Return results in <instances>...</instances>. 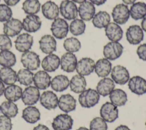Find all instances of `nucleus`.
<instances>
[{"mask_svg":"<svg viewBox=\"0 0 146 130\" xmlns=\"http://www.w3.org/2000/svg\"><path fill=\"white\" fill-rule=\"evenodd\" d=\"M100 100V95L96 90L88 88L81 92L78 97L80 105L86 108H89L96 105Z\"/></svg>","mask_w":146,"mask_h":130,"instance_id":"obj_1","label":"nucleus"},{"mask_svg":"<svg viewBox=\"0 0 146 130\" xmlns=\"http://www.w3.org/2000/svg\"><path fill=\"white\" fill-rule=\"evenodd\" d=\"M50 30L54 38L62 39L66 37L68 32L69 26L64 19L58 17L52 22Z\"/></svg>","mask_w":146,"mask_h":130,"instance_id":"obj_2","label":"nucleus"},{"mask_svg":"<svg viewBox=\"0 0 146 130\" xmlns=\"http://www.w3.org/2000/svg\"><path fill=\"white\" fill-rule=\"evenodd\" d=\"M124 47L119 42H110L103 47V54L109 60H115L121 56Z\"/></svg>","mask_w":146,"mask_h":130,"instance_id":"obj_3","label":"nucleus"},{"mask_svg":"<svg viewBox=\"0 0 146 130\" xmlns=\"http://www.w3.org/2000/svg\"><path fill=\"white\" fill-rule=\"evenodd\" d=\"M59 12L64 19L68 21L76 19L78 14L77 6L71 0H63L60 2Z\"/></svg>","mask_w":146,"mask_h":130,"instance_id":"obj_4","label":"nucleus"},{"mask_svg":"<svg viewBox=\"0 0 146 130\" xmlns=\"http://www.w3.org/2000/svg\"><path fill=\"white\" fill-rule=\"evenodd\" d=\"M21 62L25 68L30 71L37 70L40 64L39 56L31 51L23 52L21 57Z\"/></svg>","mask_w":146,"mask_h":130,"instance_id":"obj_5","label":"nucleus"},{"mask_svg":"<svg viewBox=\"0 0 146 130\" xmlns=\"http://www.w3.org/2000/svg\"><path fill=\"white\" fill-rule=\"evenodd\" d=\"M129 16V9L124 3L117 4L112 9V19L114 22L118 25L125 24L128 21Z\"/></svg>","mask_w":146,"mask_h":130,"instance_id":"obj_6","label":"nucleus"},{"mask_svg":"<svg viewBox=\"0 0 146 130\" xmlns=\"http://www.w3.org/2000/svg\"><path fill=\"white\" fill-rule=\"evenodd\" d=\"M101 117L106 122L112 123L119 117V110L117 106L111 102H106L100 109Z\"/></svg>","mask_w":146,"mask_h":130,"instance_id":"obj_7","label":"nucleus"},{"mask_svg":"<svg viewBox=\"0 0 146 130\" xmlns=\"http://www.w3.org/2000/svg\"><path fill=\"white\" fill-rule=\"evenodd\" d=\"M74 120L71 116L67 113H61L55 116L52 122L54 130H71Z\"/></svg>","mask_w":146,"mask_h":130,"instance_id":"obj_8","label":"nucleus"},{"mask_svg":"<svg viewBox=\"0 0 146 130\" xmlns=\"http://www.w3.org/2000/svg\"><path fill=\"white\" fill-rule=\"evenodd\" d=\"M111 76L113 81L117 84L124 85L129 79V73L125 67L117 65L112 68Z\"/></svg>","mask_w":146,"mask_h":130,"instance_id":"obj_9","label":"nucleus"},{"mask_svg":"<svg viewBox=\"0 0 146 130\" xmlns=\"http://www.w3.org/2000/svg\"><path fill=\"white\" fill-rule=\"evenodd\" d=\"M40 92L35 86H29L22 92V100L26 105H33L39 100Z\"/></svg>","mask_w":146,"mask_h":130,"instance_id":"obj_10","label":"nucleus"},{"mask_svg":"<svg viewBox=\"0 0 146 130\" xmlns=\"http://www.w3.org/2000/svg\"><path fill=\"white\" fill-rule=\"evenodd\" d=\"M125 36L129 44H139L144 39L143 30L139 25H131L127 29Z\"/></svg>","mask_w":146,"mask_h":130,"instance_id":"obj_11","label":"nucleus"},{"mask_svg":"<svg viewBox=\"0 0 146 130\" xmlns=\"http://www.w3.org/2000/svg\"><path fill=\"white\" fill-rule=\"evenodd\" d=\"M128 86L130 91L137 95L146 94V80L141 76L136 75L129 78Z\"/></svg>","mask_w":146,"mask_h":130,"instance_id":"obj_12","label":"nucleus"},{"mask_svg":"<svg viewBox=\"0 0 146 130\" xmlns=\"http://www.w3.org/2000/svg\"><path fill=\"white\" fill-rule=\"evenodd\" d=\"M22 29V22L16 18H11L3 23V31L4 34L9 37H14L18 35Z\"/></svg>","mask_w":146,"mask_h":130,"instance_id":"obj_13","label":"nucleus"},{"mask_svg":"<svg viewBox=\"0 0 146 130\" xmlns=\"http://www.w3.org/2000/svg\"><path fill=\"white\" fill-rule=\"evenodd\" d=\"M77 62V58L74 53L66 52L62 55L60 59V68L66 72H72L76 70Z\"/></svg>","mask_w":146,"mask_h":130,"instance_id":"obj_14","label":"nucleus"},{"mask_svg":"<svg viewBox=\"0 0 146 130\" xmlns=\"http://www.w3.org/2000/svg\"><path fill=\"white\" fill-rule=\"evenodd\" d=\"M14 43L17 50L25 52L31 49L33 44V36L28 33H22L17 37Z\"/></svg>","mask_w":146,"mask_h":130,"instance_id":"obj_15","label":"nucleus"},{"mask_svg":"<svg viewBox=\"0 0 146 130\" xmlns=\"http://www.w3.org/2000/svg\"><path fill=\"white\" fill-rule=\"evenodd\" d=\"M94 60L88 57L83 58L78 62L76 67L77 73L82 76H88L92 74L95 69Z\"/></svg>","mask_w":146,"mask_h":130,"instance_id":"obj_16","label":"nucleus"},{"mask_svg":"<svg viewBox=\"0 0 146 130\" xmlns=\"http://www.w3.org/2000/svg\"><path fill=\"white\" fill-rule=\"evenodd\" d=\"M23 29L27 32H35L38 31L42 26V21L39 16L33 14L27 15L23 19Z\"/></svg>","mask_w":146,"mask_h":130,"instance_id":"obj_17","label":"nucleus"},{"mask_svg":"<svg viewBox=\"0 0 146 130\" xmlns=\"http://www.w3.org/2000/svg\"><path fill=\"white\" fill-rule=\"evenodd\" d=\"M39 101L44 108L48 110H51L57 107L58 98L54 92L51 91H46L40 96Z\"/></svg>","mask_w":146,"mask_h":130,"instance_id":"obj_18","label":"nucleus"},{"mask_svg":"<svg viewBox=\"0 0 146 130\" xmlns=\"http://www.w3.org/2000/svg\"><path fill=\"white\" fill-rule=\"evenodd\" d=\"M39 48L46 54H52L56 50V41L55 38L50 34L42 36L39 40Z\"/></svg>","mask_w":146,"mask_h":130,"instance_id":"obj_19","label":"nucleus"},{"mask_svg":"<svg viewBox=\"0 0 146 130\" xmlns=\"http://www.w3.org/2000/svg\"><path fill=\"white\" fill-rule=\"evenodd\" d=\"M58 106L61 111L67 113L76 109V100L70 94H63L58 99Z\"/></svg>","mask_w":146,"mask_h":130,"instance_id":"obj_20","label":"nucleus"},{"mask_svg":"<svg viewBox=\"0 0 146 130\" xmlns=\"http://www.w3.org/2000/svg\"><path fill=\"white\" fill-rule=\"evenodd\" d=\"M51 77L44 70H39L34 74V86L39 90H44L50 86Z\"/></svg>","mask_w":146,"mask_h":130,"instance_id":"obj_21","label":"nucleus"},{"mask_svg":"<svg viewBox=\"0 0 146 130\" xmlns=\"http://www.w3.org/2000/svg\"><path fill=\"white\" fill-rule=\"evenodd\" d=\"M104 29L106 35L111 42H119L121 39L123 31L119 25L110 22Z\"/></svg>","mask_w":146,"mask_h":130,"instance_id":"obj_22","label":"nucleus"},{"mask_svg":"<svg viewBox=\"0 0 146 130\" xmlns=\"http://www.w3.org/2000/svg\"><path fill=\"white\" fill-rule=\"evenodd\" d=\"M78 10L80 19L84 21H90L95 14V7L90 1H85L80 3Z\"/></svg>","mask_w":146,"mask_h":130,"instance_id":"obj_23","label":"nucleus"},{"mask_svg":"<svg viewBox=\"0 0 146 130\" xmlns=\"http://www.w3.org/2000/svg\"><path fill=\"white\" fill-rule=\"evenodd\" d=\"M59 66L60 58L54 54H48L42 59L41 62V66L43 70L48 72L56 71Z\"/></svg>","mask_w":146,"mask_h":130,"instance_id":"obj_24","label":"nucleus"},{"mask_svg":"<svg viewBox=\"0 0 146 130\" xmlns=\"http://www.w3.org/2000/svg\"><path fill=\"white\" fill-rule=\"evenodd\" d=\"M41 10L43 16L47 19L54 20L59 14L58 6L52 1H48L41 6Z\"/></svg>","mask_w":146,"mask_h":130,"instance_id":"obj_25","label":"nucleus"},{"mask_svg":"<svg viewBox=\"0 0 146 130\" xmlns=\"http://www.w3.org/2000/svg\"><path fill=\"white\" fill-rule=\"evenodd\" d=\"M115 87V82L110 78H103L99 81L96 87V90L98 94L106 97L110 94V93L114 90Z\"/></svg>","mask_w":146,"mask_h":130,"instance_id":"obj_26","label":"nucleus"},{"mask_svg":"<svg viewBox=\"0 0 146 130\" xmlns=\"http://www.w3.org/2000/svg\"><path fill=\"white\" fill-rule=\"evenodd\" d=\"M111 70L112 63L106 58L99 59L95 63L94 71L99 77H107L111 73Z\"/></svg>","mask_w":146,"mask_h":130,"instance_id":"obj_27","label":"nucleus"},{"mask_svg":"<svg viewBox=\"0 0 146 130\" xmlns=\"http://www.w3.org/2000/svg\"><path fill=\"white\" fill-rule=\"evenodd\" d=\"M22 117L27 122L30 124H34L40 119L39 110L35 106L28 105L22 111Z\"/></svg>","mask_w":146,"mask_h":130,"instance_id":"obj_28","label":"nucleus"},{"mask_svg":"<svg viewBox=\"0 0 146 130\" xmlns=\"http://www.w3.org/2000/svg\"><path fill=\"white\" fill-rule=\"evenodd\" d=\"M51 88L56 92H62L67 90L70 86V80L64 75H58L51 80Z\"/></svg>","mask_w":146,"mask_h":130,"instance_id":"obj_29","label":"nucleus"},{"mask_svg":"<svg viewBox=\"0 0 146 130\" xmlns=\"http://www.w3.org/2000/svg\"><path fill=\"white\" fill-rule=\"evenodd\" d=\"M87 82L83 76L79 74L74 75L70 81V87L71 91L75 94H80L86 90Z\"/></svg>","mask_w":146,"mask_h":130,"instance_id":"obj_30","label":"nucleus"},{"mask_svg":"<svg viewBox=\"0 0 146 130\" xmlns=\"http://www.w3.org/2000/svg\"><path fill=\"white\" fill-rule=\"evenodd\" d=\"M22 92V88L20 86L14 84L5 88L3 95L7 100L15 102L21 98Z\"/></svg>","mask_w":146,"mask_h":130,"instance_id":"obj_31","label":"nucleus"},{"mask_svg":"<svg viewBox=\"0 0 146 130\" xmlns=\"http://www.w3.org/2000/svg\"><path fill=\"white\" fill-rule=\"evenodd\" d=\"M111 102L117 107L123 106L127 101V95L124 91L120 88L114 89L109 95Z\"/></svg>","mask_w":146,"mask_h":130,"instance_id":"obj_32","label":"nucleus"},{"mask_svg":"<svg viewBox=\"0 0 146 130\" xmlns=\"http://www.w3.org/2000/svg\"><path fill=\"white\" fill-rule=\"evenodd\" d=\"M129 14L135 21L143 19L146 15V3L143 2H135L130 7Z\"/></svg>","mask_w":146,"mask_h":130,"instance_id":"obj_33","label":"nucleus"},{"mask_svg":"<svg viewBox=\"0 0 146 130\" xmlns=\"http://www.w3.org/2000/svg\"><path fill=\"white\" fill-rule=\"evenodd\" d=\"M111 17L110 14L105 11H99L95 14L92 19L94 26L96 28H105L110 22Z\"/></svg>","mask_w":146,"mask_h":130,"instance_id":"obj_34","label":"nucleus"},{"mask_svg":"<svg viewBox=\"0 0 146 130\" xmlns=\"http://www.w3.org/2000/svg\"><path fill=\"white\" fill-rule=\"evenodd\" d=\"M0 79L5 84H14L17 80V73L11 67H3L0 69Z\"/></svg>","mask_w":146,"mask_h":130,"instance_id":"obj_35","label":"nucleus"},{"mask_svg":"<svg viewBox=\"0 0 146 130\" xmlns=\"http://www.w3.org/2000/svg\"><path fill=\"white\" fill-rule=\"evenodd\" d=\"M34 74L26 68H21L17 73V80L22 85L29 86L33 82Z\"/></svg>","mask_w":146,"mask_h":130,"instance_id":"obj_36","label":"nucleus"},{"mask_svg":"<svg viewBox=\"0 0 146 130\" xmlns=\"http://www.w3.org/2000/svg\"><path fill=\"white\" fill-rule=\"evenodd\" d=\"M1 111L3 115L10 118L14 117L18 113L17 105L13 101L6 100L2 103L1 105Z\"/></svg>","mask_w":146,"mask_h":130,"instance_id":"obj_37","label":"nucleus"},{"mask_svg":"<svg viewBox=\"0 0 146 130\" xmlns=\"http://www.w3.org/2000/svg\"><path fill=\"white\" fill-rule=\"evenodd\" d=\"M15 54L10 50H3L0 52V65L3 67H11L16 63Z\"/></svg>","mask_w":146,"mask_h":130,"instance_id":"obj_38","label":"nucleus"},{"mask_svg":"<svg viewBox=\"0 0 146 130\" xmlns=\"http://www.w3.org/2000/svg\"><path fill=\"white\" fill-rule=\"evenodd\" d=\"M22 10L28 15L38 13L40 9V3L39 0H25L22 3Z\"/></svg>","mask_w":146,"mask_h":130,"instance_id":"obj_39","label":"nucleus"},{"mask_svg":"<svg viewBox=\"0 0 146 130\" xmlns=\"http://www.w3.org/2000/svg\"><path fill=\"white\" fill-rule=\"evenodd\" d=\"M86 30V23L81 19L76 18L74 19L70 25L69 30L74 36H79L84 33Z\"/></svg>","mask_w":146,"mask_h":130,"instance_id":"obj_40","label":"nucleus"},{"mask_svg":"<svg viewBox=\"0 0 146 130\" xmlns=\"http://www.w3.org/2000/svg\"><path fill=\"white\" fill-rule=\"evenodd\" d=\"M63 47L67 52L74 53L79 51L81 48V43L76 38L70 37L64 40Z\"/></svg>","mask_w":146,"mask_h":130,"instance_id":"obj_41","label":"nucleus"},{"mask_svg":"<svg viewBox=\"0 0 146 130\" xmlns=\"http://www.w3.org/2000/svg\"><path fill=\"white\" fill-rule=\"evenodd\" d=\"M106 121L101 117H94L90 123V130H107Z\"/></svg>","mask_w":146,"mask_h":130,"instance_id":"obj_42","label":"nucleus"},{"mask_svg":"<svg viewBox=\"0 0 146 130\" xmlns=\"http://www.w3.org/2000/svg\"><path fill=\"white\" fill-rule=\"evenodd\" d=\"M13 15L11 8L6 4H0V22H5L10 19Z\"/></svg>","mask_w":146,"mask_h":130,"instance_id":"obj_43","label":"nucleus"},{"mask_svg":"<svg viewBox=\"0 0 146 130\" xmlns=\"http://www.w3.org/2000/svg\"><path fill=\"white\" fill-rule=\"evenodd\" d=\"M12 47V42L9 36L5 34H0V50H9Z\"/></svg>","mask_w":146,"mask_h":130,"instance_id":"obj_44","label":"nucleus"},{"mask_svg":"<svg viewBox=\"0 0 146 130\" xmlns=\"http://www.w3.org/2000/svg\"><path fill=\"white\" fill-rule=\"evenodd\" d=\"M11 118L3 115H0V130H11Z\"/></svg>","mask_w":146,"mask_h":130,"instance_id":"obj_45","label":"nucleus"},{"mask_svg":"<svg viewBox=\"0 0 146 130\" xmlns=\"http://www.w3.org/2000/svg\"><path fill=\"white\" fill-rule=\"evenodd\" d=\"M136 53L139 59L146 62V43L138 46L136 50Z\"/></svg>","mask_w":146,"mask_h":130,"instance_id":"obj_46","label":"nucleus"},{"mask_svg":"<svg viewBox=\"0 0 146 130\" xmlns=\"http://www.w3.org/2000/svg\"><path fill=\"white\" fill-rule=\"evenodd\" d=\"M6 5L9 6H15L20 0H3Z\"/></svg>","mask_w":146,"mask_h":130,"instance_id":"obj_47","label":"nucleus"},{"mask_svg":"<svg viewBox=\"0 0 146 130\" xmlns=\"http://www.w3.org/2000/svg\"><path fill=\"white\" fill-rule=\"evenodd\" d=\"M32 130H50V129L46 125L39 124L38 125L35 126Z\"/></svg>","mask_w":146,"mask_h":130,"instance_id":"obj_48","label":"nucleus"},{"mask_svg":"<svg viewBox=\"0 0 146 130\" xmlns=\"http://www.w3.org/2000/svg\"><path fill=\"white\" fill-rule=\"evenodd\" d=\"M90 2H91L92 4L97 5V6H100L106 3L107 0H89Z\"/></svg>","mask_w":146,"mask_h":130,"instance_id":"obj_49","label":"nucleus"},{"mask_svg":"<svg viewBox=\"0 0 146 130\" xmlns=\"http://www.w3.org/2000/svg\"><path fill=\"white\" fill-rule=\"evenodd\" d=\"M141 28L144 31L146 32V15L142 19L141 22Z\"/></svg>","mask_w":146,"mask_h":130,"instance_id":"obj_50","label":"nucleus"},{"mask_svg":"<svg viewBox=\"0 0 146 130\" xmlns=\"http://www.w3.org/2000/svg\"><path fill=\"white\" fill-rule=\"evenodd\" d=\"M115 130H131L129 127L125 125H120L117 127Z\"/></svg>","mask_w":146,"mask_h":130,"instance_id":"obj_51","label":"nucleus"},{"mask_svg":"<svg viewBox=\"0 0 146 130\" xmlns=\"http://www.w3.org/2000/svg\"><path fill=\"white\" fill-rule=\"evenodd\" d=\"M5 87L4 83L2 82V80L0 79V96H1L4 92Z\"/></svg>","mask_w":146,"mask_h":130,"instance_id":"obj_52","label":"nucleus"},{"mask_svg":"<svg viewBox=\"0 0 146 130\" xmlns=\"http://www.w3.org/2000/svg\"><path fill=\"white\" fill-rule=\"evenodd\" d=\"M136 1V0H122V1L125 5H132Z\"/></svg>","mask_w":146,"mask_h":130,"instance_id":"obj_53","label":"nucleus"},{"mask_svg":"<svg viewBox=\"0 0 146 130\" xmlns=\"http://www.w3.org/2000/svg\"><path fill=\"white\" fill-rule=\"evenodd\" d=\"M73 2H74L75 3H82L85 1H86V0H72Z\"/></svg>","mask_w":146,"mask_h":130,"instance_id":"obj_54","label":"nucleus"},{"mask_svg":"<svg viewBox=\"0 0 146 130\" xmlns=\"http://www.w3.org/2000/svg\"><path fill=\"white\" fill-rule=\"evenodd\" d=\"M76 130H90L87 128L84 127H80L79 128H78Z\"/></svg>","mask_w":146,"mask_h":130,"instance_id":"obj_55","label":"nucleus"},{"mask_svg":"<svg viewBox=\"0 0 146 130\" xmlns=\"http://www.w3.org/2000/svg\"><path fill=\"white\" fill-rule=\"evenodd\" d=\"M1 105H0V112H1Z\"/></svg>","mask_w":146,"mask_h":130,"instance_id":"obj_56","label":"nucleus"},{"mask_svg":"<svg viewBox=\"0 0 146 130\" xmlns=\"http://www.w3.org/2000/svg\"><path fill=\"white\" fill-rule=\"evenodd\" d=\"M145 127H146V121H145Z\"/></svg>","mask_w":146,"mask_h":130,"instance_id":"obj_57","label":"nucleus"},{"mask_svg":"<svg viewBox=\"0 0 146 130\" xmlns=\"http://www.w3.org/2000/svg\"><path fill=\"white\" fill-rule=\"evenodd\" d=\"M0 1H1V0H0Z\"/></svg>","mask_w":146,"mask_h":130,"instance_id":"obj_58","label":"nucleus"}]
</instances>
